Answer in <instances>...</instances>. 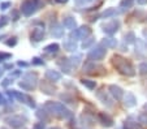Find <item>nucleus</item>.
I'll use <instances>...</instances> for the list:
<instances>
[{
	"mask_svg": "<svg viewBox=\"0 0 147 129\" xmlns=\"http://www.w3.org/2000/svg\"><path fill=\"white\" fill-rule=\"evenodd\" d=\"M112 64H113V67L116 68L121 74H124V76H126V77L136 76V69H134V67L131 65V63L128 61L126 59H124L122 56H120V55H115V56L112 57Z\"/></svg>",
	"mask_w": 147,
	"mask_h": 129,
	"instance_id": "f257e3e1",
	"label": "nucleus"
},
{
	"mask_svg": "<svg viewBox=\"0 0 147 129\" xmlns=\"http://www.w3.org/2000/svg\"><path fill=\"white\" fill-rule=\"evenodd\" d=\"M45 108L47 109L48 112L53 113V115L59 116V118H63V119H68L72 116V112H70L69 109H67L64 107V104L59 103V102H46Z\"/></svg>",
	"mask_w": 147,
	"mask_h": 129,
	"instance_id": "f03ea898",
	"label": "nucleus"
},
{
	"mask_svg": "<svg viewBox=\"0 0 147 129\" xmlns=\"http://www.w3.org/2000/svg\"><path fill=\"white\" fill-rule=\"evenodd\" d=\"M36 84H38V76L36 73L33 72H28L22 76V81H20V87L26 91H31L36 87Z\"/></svg>",
	"mask_w": 147,
	"mask_h": 129,
	"instance_id": "7ed1b4c3",
	"label": "nucleus"
},
{
	"mask_svg": "<svg viewBox=\"0 0 147 129\" xmlns=\"http://www.w3.org/2000/svg\"><path fill=\"white\" fill-rule=\"evenodd\" d=\"M40 5V0H25L21 5V12L25 16H31Z\"/></svg>",
	"mask_w": 147,
	"mask_h": 129,
	"instance_id": "20e7f679",
	"label": "nucleus"
},
{
	"mask_svg": "<svg viewBox=\"0 0 147 129\" xmlns=\"http://www.w3.org/2000/svg\"><path fill=\"white\" fill-rule=\"evenodd\" d=\"M106 48L103 47V46H98V47L92 48L91 51L89 52V55H87V57H89L91 61H99V60H102L103 57L106 56Z\"/></svg>",
	"mask_w": 147,
	"mask_h": 129,
	"instance_id": "39448f33",
	"label": "nucleus"
},
{
	"mask_svg": "<svg viewBox=\"0 0 147 129\" xmlns=\"http://www.w3.org/2000/svg\"><path fill=\"white\" fill-rule=\"evenodd\" d=\"M26 121V118L21 115H13V116H9V118L5 119V123H8L9 125H12L13 128H20L22 126Z\"/></svg>",
	"mask_w": 147,
	"mask_h": 129,
	"instance_id": "423d86ee",
	"label": "nucleus"
},
{
	"mask_svg": "<svg viewBox=\"0 0 147 129\" xmlns=\"http://www.w3.org/2000/svg\"><path fill=\"white\" fill-rule=\"evenodd\" d=\"M13 95L16 99H18V101H21L22 103L28 104L29 107H31V108H34L35 107V102H34L33 98H30L29 95H26V94H21L20 91H17V90H13Z\"/></svg>",
	"mask_w": 147,
	"mask_h": 129,
	"instance_id": "0eeeda50",
	"label": "nucleus"
},
{
	"mask_svg": "<svg viewBox=\"0 0 147 129\" xmlns=\"http://www.w3.org/2000/svg\"><path fill=\"white\" fill-rule=\"evenodd\" d=\"M119 29H120V22L117 20H113V21H111V22H107L103 25V31L106 34H109V35L115 34Z\"/></svg>",
	"mask_w": 147,
	"mask_h": 129,
	"instance_id": "6e6552de",
	"label": "nucleus"
},
{
	"mask_svg": "<svg viewBox=\"0 0 147 129\" xmlns=\"http://www.w3.org/2000/svg\"><path fill=\"white\" fill-rule=\"evenodd\" d=\"M108 90H109V94H111L116 101H121V99L124 98V95H125L124 90H122L120 86H116V85H109Z\"/></svg>",
	"mask_w": 147,
	"mask_h": 129,
	"instance_id": "1a4fd4ad",
	"label": "nucleus"
},
{
	"mask_svg": "<svg viewBox=\"0 0 147 129\" xmlns=\"http://www.w3.org/2000/svg\"><path fill=\"white\" fill-rule=\"evenodd\" d=\"M40 90L47 95H53L56 91V87L53 86L52 82L50 81H42L40 82Z\"/></svg>",
	"mask_w": 147,
	"mask_h": 129,
	"instance_id": "9d476101",
	"label": "nucleus"
},
{
	"mask_svg": "<svg viewBox=\"0 0 147 129\" xmlns=\"http://www.w3.org/2000/svg\"><path fill=\"white\" fill-rule=\"evenodd\" d=\"M57 64H59V67L61 68V70H63V72H64V73H67V74H70V73H72L73 67H72V64H70L69 59H65V57H61V59L57 61Z\"/></svg>",
	"mask_w": 147,
	"mask_h": 129,
	"instance_id": "9b49d317",
	"label": "nucleus"
},
{
	"mask_svg": "<svg viewBox=\"0 0 147 129\" xmlns=\"http://www.w3.org/2000/svg\"><path fill=\"white\" fill-rule=\"evenodd\" d=\"M51 35L55 38H63L64 36V29L60 24H53L51 26Z\"/></svg>",
	"mask_w": 147,
	"mask_h": 129,
	"instance_id": "f8f14e48",
	"label": "nucleus"
},
{
	"mask_svg": "<svg viewBox=\"0 0 147 129\" xmlns=\"http://www.w3.org/2000/svg\"><path fill=\"white\" fill-rule=\"evenodd\" d=\"M46 78H47L50 82H57L61 80V74L57 72V70L48 69V70H46Z\"/></svg>",
	"mask_w": 147,
	"mask_h": 129,
	"instance_id": "ddd939ff",
	"label": "nucleus"
},
{
	"mask_svg": "<svg viewBox=\"0 0 147 129\" xmlns=\"http://www.w3.org/2000/svg\"><path fill=\"white\" fill-rule=\"evenodd\" d=\"M95 69H103V67H102V65L95 64V61H91V60L86 61V63H85V65H83V70H85L86 73H90V74L95 73L94 72Z\"/></svg>",
	"mask_w": 147,
	"mask_h": 129,
	"instance_id": "4468645a",
	"label": "nucleus"
},
{
	"mask_svg": "<svg viewBox=\"0 0 147 129\" xmlns=\"http://www.w3.org/2000/svg\"><path fill=\"white\" fill-rule=\"evenodd\" d=\"M124 104L125 107H134L137 104V98L134 97L133 93L128 91V93L124 95Z\"/></svg>",
	"mask_w": 147,
	"mask_h": 129,
	"instance_id": "2eb2a0df",
	"label": "nucleus"
},
{
	"mask_svg": "<svg viewBox=\"0 0 147 129\" xmlns=\"http://www.w3.org/2000/svg\"><path fill=\"white\" fill-rule=\"evenodd\" d=\"M30 36H31V41H34V42H40V41L45 39V30L40 28H36L33 30Z\"/></svg>",
	"mask_w": 147,
	"mask_h": 129,
	"instance_id": "dca6fc26",
	"label": "nucleus"
},
{
	"mask_svg": "<svg viewBox=\"0 0 147 129\" xmlns=\"http://www.w3.org/2000/svg\"><path fill=\"white\" fill-rule=\"evenodd\" d=\"M96 97L100 99V102L102 103H104L106 106H108V107H112V101L109 99V97H108V94L104 91V89H102V90H99L96 93Z\"/></svg>",
	"mask_w": 147,
	"mask_h": 129,
	"instance_id": "f3484780",
	"label": "nucleus"
},
{
	"mask_svg": "<svg viewBox=\"0 0 147 129\" xmlns=\"http://www.w3.org/2000/svg\"><path fill=\"white\" fill-rule=\"evenodd\" d=\"M63 26L67 28V29H69L70 31H73V30L77 29V22H76V20L73 18V17L68 16V17H65L64 20H63Z\"/></svg>",
	"mask_w": 147,
	"mask_h": 129,
	"instance_id": "a211bd4d",
	"label": "nucleus"
},
{
	"mask_svg": "<svg viewBox=\"0 0 147 129\" xmlns=\"http://www.w3.org/2000/svg\"><path fill=\"white\" fill-rule=\"evenodd\" d=\"M100 46H104L106 48H115L117 46V41L115 38H112V36H107V38L102 39Z\"/></svg>",
	"mask_w": 147,
	"mask_h": 129,
	"instance_id": "6ab92c4d",
	"label": "nucleus"
},
{
	"mask_svg": "<svg viewBox=\"0 0 147 129\" xmlns=\"http://www.w3.org/2000/svg\"><path fill=\"white\" fill-rule=\"evenodd\" d=\"M63 47H64V50L69 51V52H74V51L77 50V43L72 39H65Z\"/></svg>",
	"mask_w": 147,
	"mask_h": 129,
	"instance_id": "aec40b11",
	"label": "nucleus"
},
{
	"mask_svg": "<svg viewBox=\"0 0 147 129\" xmlns=\"http://www.w3.org/2000/svg\"><path fill=\"white\" fill-rule=\"evenodd\" d=\"M77 30H78V34H80L81 39H86L87 36L91 35V29H90L89 26H81V28L77 29Z\"/></svg>",
	"mask_w": 147,
	"mask_h": 129,
	"instance_id": "412c9836",
	"label": "nucleus"
},
{
	"mask_svg": "<svg viewBox=\"0 0 147 129\" xmlns=\"http://www.w3.org/2000/svg\"><path fill=\"white\" fill-rule=\"evenodd\" d=\"M99 119L104 126H112V124H113V120L107 113H99Z\"/></svg>",
	"mask_w": 147,
	"mask_h": 129,
	"instance_id": "4be33fe9",
	"label": "nucleus"
},
{
	"mask_svg": "<svg viewBox=\"0 0 147 129\" xmlns=\"http://www.w3.org/2000/svg\"><path fill=\"white\" fill-rule=\"evenodd\" d=\"M59 48H60V46H59L57 43H51V45L46 46L43 50H45V52H47V53H56L59 51Z\"/></svg>",
	"mask_w": 147,
	"mask_h": 129,
	"instance_id": "5701e85b",
	"label": "nucleus"
},
{
	"mask_svg": "<svg viewBox=\"0 0 147 129\" xmlns=\"http://www.w3.org/2000/svg\"><path fill=\"white\" fill-rule=\"evenodd\" d=\"M116 13L117 12H116V9L115 8H108V9H106V11L100 14V17H102V18H109V17L116 16Z\"/></svg>",
	"mask_w": 147,
	"mask_h": 129,
	"instance_id": "b1692460",
	"label": "nucleus"
},
{
	"mask_svg": "<svg viewBox=\"0 0 147 129\" xmlns=\"http://www.w3.org/2000/svg\"><path fill=\"white\" fill-rule=\"evenodd\" d=\"M81 84L83 85V86H86L87 89H90V90H94L95 89V86H96V82L95 81H91V80H81Z\"/></svg>",
	"mask_w": 147,
	"mask_h": 129,
	"instance_id": "393cba45",
	"label": "nucleus"
},
{
	"mask_svg": "<svg viewBox=\"0 0 147 129\" xmlns=\"http://www.w3.org/2000/svg\"><path fill=\"white\" fill-rule=\"evenodd\" d=\"M95 43V38H92V36H89V38H86V39L82 42V48L83 50H86V48H89V47H91L92 45Z\"/></svg>",
	"mask_w": 147,
	"mask_h": 129,
	"instance_id": "a878e982",
	"label": "nucleus"
},
{
	"mask_svg": "<svg viewBox=\"0 0 147 129\" xmlns=\"http://www.w3.org/2000/svg\"><path fill=\"white\" fill-rule=\"evenodd\" d=\"M81 59H82V56H81V55H73V56H70L69 57V61H70V64H72V67L76 68L77 65H80Z\"/></svg>",
	"mask_w": 147,
	"mask_h": 129,
	"instance_id": "bb28decb",
	"label": "nucleus"
},
{
	"mask_svg": "<svg viewBox=\"0 0 147 129\" xmlns=\"http://www.w3.org/2000/svg\"><path fill=\"white\" fill-rule=\"evenodd\" d=\"M136 35H134L133 31H129L126 35H125V43H134L136 42Z\"/></svg>",
	"mask_w": 147,
	"mask_h": 129,
	"instance_id": "cd10ccee",
	"label": "nucleus"
},
{
	"mask_svg": "<svg viewBox=\"0 0 147 129\" xmlns=\"http://www.w3.org/2000/svg\"><path fill=\"white\" fill-rule=\"evenodd\" d=\"M133 3H134V0H122L121 3H120V7L122 9H129L133 5Z\"/></svg>",
	"mask_w": 147,
	"mask_h": 129,
	"instance_id": "c85d7f7f",
	"label": "nucleus"
},
{
	"mask_svg": "<svg viewBox=\"0 0 147 129\" xmlns=\"http://www.w3.org/2000/svg\"><path fill=\"white\" fill-rule=\"evenodd\" d=\"M138 70H139V73H141V74H147V61L141 63V64H139V67H138Z\"/></svg>",
	"mask_w": 147,
	"mask_h": 129,
	"instance_id": "c756f323",
	"label": "nucleus"
},
{
	"mask_svg": "<svg viewBox=\"0 0 147 129\" xmlns=\"http://www.w3.org/2000/svg\"><path fill=\"white\" fill-rule=\"evenodd\" d=\"M92 1H95V0H74V3L77 4L78 7H83V5H87V4L92 3Z\"/></svg>",
	"mask_w": 147,
	"mask_h": 129,
	"instance_id": "7c9ffc66",
	"label": "nucleus"
},
{
	"mask_svg": "<svg viewBox=\"0 0 147 129\" xmlns=\"http://www.w3.org/2000/svg\"><path fill=\"white\" fill-rule=\"evenodd\" d=\"M36 116H38L39 119H42V120H47V112H45V111H43V108L38 109V112H36Z\"/></svg>",
	"mask_w": 147,
	"mask_h": 129,
	"instance_id": "2f4dec72",
	"label": "nucleus"
},
{
	"mask_svg": "<svg viewBox=\"0 0 147 129\" xmlns=\"http://www.w3.org/2000/svg\"><path fill=\"white\" fill-rule=\"evenodd\" d=\"M60 98L63 99V101H64V102L67 101L68 103H73V98L69 95V94H61V95H60Z\"/></svg>",
	"mask_w": 147,
	"mask_h": 129,
	"instance_id": "473e14b6",
	"label": "nucleus"
},
{
	"mask_svg": "<svg viewBox=\"0 0 147 129\" xmlns=\"http://www.w3.org/2000/svg\"><path fill=\"white\" fill-rule=\"evenodd\" d=\"M12 55L11 53H5V52H0V61H3V60H7V59H11Z\"/></svg>",
	"mask_w": 147,
	"mask_h": 129,
	"instance_id": "72a5a7b5",
	"label": "nucleus"
},
{
	"mask_svg": "<svg viewBox=\"0 0 147 129\" xmlns=\"http://www.w3.org/2000/svg\"><path fill=\"white\" fill-rule=\"evenodd\" d=\"M8 17L7 16H1L0 17V26H1V28H3V26H5L7 24H8Z\"/></svg>",
	"mask_w": 147,
	"mask_h": 129,
	"instance_id": "f704fd0d",
	"label": "nucleus"
},
{
	"mask_svg": "<svg viewBox=\"0 0 147 129\" xmlns=\"http://www.w3.org/2000/svg\"><path fill=\"white\" fill-rule=\"evenodd\" d=\"M16 45H17V38H11L9 41H7V46H9V47H13Z\"/></svg>",
	"mask_w": 147,
	"mask_h": 129,
	"instance_id": "c9c22d12",
	"label": "nucleus"
},
{
	"mask_svg": "<svg viewBox=\"0 0 147 129\" xmlns=\"http://www.w3.org/2000/svg\"><path fill=\"white\" fill-rule=\"evenodd\" d=\"M33 64L34 65H43V64H45V61H43L40 57H34V59H33Z\"/></svg>",
	"mask_w": 147,
	"mask_h": 129,
	"instance_id": "e433bc0d",
	"label": "nucleus"
},
{
	"mask_svg": "<svg viewBox=\"0 0 147 129\" xmlns=\"http://www.w3.org/2000/svg\"><path fill=\"white\" fill-rule=\"evenodd\" d=\"M139 123L144 124V125H147V113H143V115L139 116Z\"/></svg>",
	"mask_w": 147,
	"mask_h": 129,
	"instance_id": "4c0bfd02",
	"label": "nucleus"
},
{
	"mask_svg": "<svg viewBox=\"0 0 147 129\" xmlns=\"http://www.w3.org/2000/svg\"><path fill=\"white\" fill-rule=\"evenodd\" d=\"M11 5L12 4L9 3V1H4V3H1V5H0V9H1V11H5V9H8Z\"/></svg>",
	"mask_w": 147,
	"mask_h": 129,
	"instance_id": "58836bf2",
	"label": "nucleus"
},
{
	"mask_svg": "<svg viewBox=\"0 0 147 129\" xmlns=\"http://www.w3.org/2000/svg\"><path fill=\"white\" fill-rule=\"evenodd\" d=\"M12 82H13V81H11V78H5V80H3V82H1V86L7 87V86H9Z\"/></svg>",
	"mask_w": 147,
	"mask_h": 129,
	"instance_id": "ea45409f",
	"label": "nucleus"
},
{
	"mask_svg": "<svg viewBox=\"0 0 147 129\" xmlns=\"http://www.w3.org/2000/svg\"><path fill=\"white\" fill-rule=\"evenodd\" d=\"M7 104V101H5V98H4L1 94H0V106H5Z\"/></svg>",
	"mask_w": 147,
	"mask_h": 129,
	"instance_id": "a19ab883",
	"label": "nucleus"
},
{
	"mask_svg": "<svg viewBox=\"0 0 147 129\" xmlns=\"http://www.w3.org/2000/svg\"><path fill=\"white\" fill-rule=\"evenodd\" d=\"M4 69H13V64H4Z\"/></svg>",
	"mask_w": 147,
	"mask_h": 129,
	"instance_id": "79ce46f5",
	"label": "nucleus"
},
{
	"mask_svg": "<svg viewBox=\"0 0 147 129\" xmlns=\"http://www.w3.org/2000/svg\"><path fill=\"white\" fill-rule=\"evenodd\" d=\"M13 20L14 21L18 20V12H17V11H13Z\"/></svg>",
	"mask_w": 147,
	"mask_h": 129,
	"instance_id": "37998d69",
	"label": "nucleus"
},
{
	"mask_svg": "<svg viewBox=\"0 0 147 129\" xmlns=\"http://www.w3.org/2000/svg\"><path fill=\"white\" fill-rule=\"evenodd\" d=\"M137 3L139 5H144V4H147V0H137Z\"/></svg>",
	"mask_w": 147,
	"mask_h": 129,
	"instance_id": "c03bdc74",
	"label": "nucleus"
},
{
	"mask_svg": "<svg viewBox=\"0 0 147 129\" xmlns=\"http://www.w3.org/2000/svg\"><path fill=\"white\" fill-rule=\"evenodd\" d=\"M18 65L20 67H28V63H25V61H18Z\"/></svg>",
	"mask_w": 147,
	"mask_h": 129,
	"instance_id": "a18cd8bd",
	"label": "nucleus"
},
{
	"mask_svg": "<svg viewBox=\"0 0 147 129\" xmlns=\"http://www.w3.org/2000/svg\"><path fill=\"white\" fill-rule=\"evenodd\" d=\"M56 3H60V4H65V3H68V0H55Z\"/></svg>",
	"mask_w": 147,
	"mask_h": 129,
	"instance_id": "49530a36",
	"label": "nucleus"
},
{
	"mask_svg": "<svg viewBox=\"0 0 147 129\" xmlns=\"http://www.w3.org/2000/svg\"><path fill=\"white\" fill-rule=\"evenodd\" d=\"M3 72H4V68L0 67V78H1V76H3Z\"/></svg>",
	"mask_w": 147,
	"mask_h": 129,
	"instance_id": "de8ad7c7",
	"label": "nucleus"
},
{
	"mask_svg": "<svg viewBox=\"0 0 147 129\" xmlns=\"http://www.w3.org/2000/svg\"><path fill=\"white\" fill-rule=\"evenodd\" d=\"M143 108H144V109H146V111H147V103H146V104H144V106H143Z\"/></svg>",
	"mask_w": 147,
	"mask_h": 129,
	"instance_id": "09e8293b",
	"label": "nucleus"
},
{
	"mask_svg": "<svg viewBox=\"0 0 147 129\" xmlns=\"http://www.w3.org/2000/svg\"><path fill=\"white\" fill-rule=\"evenodd\" d=\"M144 35H147V31L146 30H144Z\"/></svg>",
	"mask_w": 147,
	"mask_h": 129,
	"instance_id": "8fccbe9b",
	"label": "nucleus"
},
{
	"mask_svg": "<svg viewBox=\"0 0 147 129\" xmlns=\"http://www.w3.org/2000/svg\"><path fill=\"white\" fill-rule=\"evenodd\" d=\"M51 129H59V128H51Z\"/></svg>",
	"mask_w": 147,
	"mask_h": 129,
	"instance_id": "3c124183",
	"label": "nucleus"
},
{
	"mask_svg": "<svg viewBox=\"0 0 147 129\" xmlns=\"http://www.w3.org/2000/svg\"><path fill=\"white\" fill-rule=\"evenodd\" d=\"M0 129H7V128H0Z\"/></svg>",
	"mask_w": 147,
	"mask_h": 129,
	"instance_id": "603ef678",
	"label": "nucleus"
}]
</instances>
